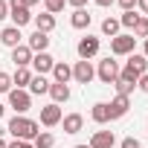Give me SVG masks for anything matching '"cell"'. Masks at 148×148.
<instances>
[{"mask_svg":"<svg viewBox=\"0 0 148 148\" xmlns=\"http://www.w3.org/2000/svg\"><path fill=\"white\" fill-rule=\"evenodd\" d=\"M9 134H12L15 139L32 142V139L41 134V125H38L35 119H29V116H15V119H9Z\"/></svg>","mask_w":148,"mask_h":148,"instance_id":"cell-1","label":"cell"},{"mask_svg":"<svg viewBox=\"0 0 148 148\" xmlns=\"http://www.w3.org/2000/svg\"><path fill=\"white\" fill-rule=\"evenodd\" d=\"M9 108H12L18 116H23V113L32 108V96H29V90H18V87H12V90H9Z\"/></svg>","mask_w":148,"mask_h":148,"instance_id":"cell-2","label":"cell"},{"mask_svg":"<svg viewBox=\"0 0 148 148\" xmlns=\"http://www.w3.org/2000/svg\"><path fill=\"white\" fill-rule=\"evenodd\" d=\"M119 70H122V67H119V61H113V58L108 55V58H102V61H99V70H96V76H99L105 84H113V82L119 79Z\"/></svg>","mask_w":148,"mask_h":148,"instance_id":"cell-3","label":"cell"},{"mask_svg":"<svg viewBox=\"0 0 148 148\" xmlns=\"http://www.w3.org/2000/svg\"><path fill=\"white\" fill-rule=\"evenodd\" d=\"M9 18H12V26H26L32 21V12L23 6V0H9Z\"/></svg>","mask_w":148,"mask_h":148,"instance_id":"cell-4","label":"cell"},{"mask_svg":"<svg viewBox=\"0 0 148 148\" xmlns=\"http://www.w3.org/2000/svg\"><path fill=\"white\" fill-rule=\"evenodd\" d=\"M134 44H136L134 35L119 32L116 38H110V52H113V55H131V52H134Z\"/></svg>","mask_w":148,"mask_h":148,"instance_id":"cell-5","label":"cell"},{"mask_svg":"<svg viewBox=\"0 0 148 148\" xmlns=\"http://www.w3.org/2000/svg\"><path fill=\"white\" fill-rule=\"evenodd\" d=\"M76 52H79V58H82V61H90L93 55H99V38L84 35V38L76 44Z\"/></svg>","mask_w":148,"mask_h":148,"instance_id":"cell-6","label":"cell"},{"mask_svg":"<svg viewBox=\"0 0 148 148\" xmlns=\"http://www.w3.org/2000/svg\"><path fill=\"white\" fill-rule=\"evenodd\" d=\"M73 79H76L79 84H90L96 79V70L90 61H76V67H73Z\"/></svg>","mask_w":148,"mask_h":148,"instance_id":"cell-7","label":"cell"},{"mask_svg":"<svg viewBox=\"0 0 148 148\" xmlns=\"http://www.w3.org/2000/svg\"><path fill=\"white\" fill-rule=\"evenodd\" d=\"M61 105H47V108H41V125L44 128H55V125H61Z\"/></svg>","mask_w":148,"mask_h":148,"instance_id":"cell-8","label":"cell"},{"mask_svg":"<svg viewBox=\"0 0 148 148\" xmlns=\"http://www.w3.org/2000/svg\"><path fill=\"white\" fill-rule=\"evenodd\" d=\"M32 67H35L38 76H47V73H52V67H55V58L49 52H35L32 55Z\"/></svg>","mask_w":148,"mask_h":148,"instance_id":"cell-9","label":"cell"},{"mask_svg":"<svg viewBox=\"0 0 148 148\" xmlns=\"http://www.w3.org/2000/svg\"><path fill=\"white\" fill-rule=\"evenodd\" d=\"M26 47L32 49V55H35V52H47V47H49V35H47V32H38V29H35V32L29 35Z\"/></svg>","mask_w":148,"mask_h":148,"instance_id":"cell-10","label":"cell"},{"mask_svg":"<svg viewBox=\"0 0 148 148\" xmlns=\"http://www.w3.org/2000/svg\"><path fill=\"white\" fill-rule=\"evenodd\" d=\"M131 108V99L128 96H116L113 102H108V110H110V119H122Z\"/></svg>","mask_w":148,"mask_h":148,"instance_id":"cell-11","label":"cell"},{"mask_svg":"<svg viewBox=\"0 0 148 148\" xmlns=\"http://www.w3.org/2000/svg\"><path fill=\"white\" fill-rule=\"evenodd\" d=\"M113 145H116L113 131H96L90 136V148H113Z\"/></svg>","mask_w":148,"mask_h":148,"instance_id":"cell-12","label":"cell"},{"mask_svg":"<svg viewBox=\"0 0 148 148\" xmlns=\"http://www.w3.org/2000/svg\"><path fill=\"white\" fill-rule=\"evenodd\" d=\"M61 125H64V134L73 136V134H79V131L84 128V116H82V113H67V116L61 119Z\"/></svg>","mask_w":148,"mask_h":148,"instance_id":"cell-13","label":"cell"},{"mask_svg":"<svg viewBox=\"0 0 148 148\" xmlns=\"http://www.w3.org/2000/svg\"><path fill=\"white\" fill-rule=\"evenodd\" d=\"M12 61H15V67H29L32 64V49L26 44H18L12 49Z\"/></svg>","mask_w":148,"mask_h":148,"instance_id":"cell-14","label":"cell"},{"mask_svg":"<svg viewBox=\"0 0 148 148\" xmlns=\"http://www.w3.org/2000/svg\"><path fill=\"white\" fill-rule=\"evenodd\" d=\"M52 79H55V84H67V82L73 79V67L64 64V61H55V67H52Z\"/></svg>","mask_w":148,"mask_h":148,"instance_id":"cell-15","label":"cell"},{"mask_svg":"<svg viewBox=\"0 0 148 148\" xmlns=\"http://www.w3.org/2000/svg\"><path fill=\"white\" fill-rule=\"evenodd\" d=\"M32 21H35V29H38V32H47V35H49V32L55 29V15H49V12H41V15H35Z\"/></svg>","mask_w":148,"mask_h":148,"instance_id":"cell-16","label":"cell"},{"mask_svg":"<svg viewBox=\"0 0 148 148\" xmlns=\"http://www.w3.org/2000/svg\"><path fill=\"white\" fill-rule=\"evenodd\" d=\"M21 38H23V35H21L18 26H6L3 32H0V44H6V47H12V49L21 44Z\"/></svg>","mask_w":148,"mask_h":148,"instance_id":"cell-17","label":"cell"},{"mask_svg":"<svg viewBox=\"0 0 148 148\" xmlns=\"http://www.w3.org/2000/svg\"><path fill=\"white\" fill-rule=\"evenodd\" d=\"M90 21H93V18H90V12H87V9H76V12L70 15L73 29H87V26H90Z\"/></svg>","mask_w":148,"mask_h":148,"instance_id":"cell-18","label":"cell"},{"mask_svg":"<svg viewBox=\"0 0 148 148\" xmlns=\"http://www.w3.org/2000/svg\"><path fill=\"white\" fill-rule=\"evenodd\" d=\"M49 96H52V105H64L67 99H70V87L67 84H49Z\"/></svg>","mask_w":148,"mask_h":148,"instance_id":"cell-19","label":"cell"},{"mask_svg":"<svg viewBox=\"0 0 148 148\" xmlns=\"http://www.w3.org/2000/svg\"><path fill=\"white\" fill-rule=\"evenodd\" d=\"M90 116H93V122H96V125H105V122H110L108 102H96V105H93V110H90Z\"/></svg>","mask_w":148,"mask_h":148,"instance_id":"cell-20","label":"cell"},{"mask_svg":"<svg viewBox=\"0 0 148 148\" xmlns=\"http://www.w3.org/2000/svg\"><path fill=\"white\" fill-rule=\"evenodd\" d=\"M29 82H32L29 67H18V73L12 76V84H18V90H26V87H29Z\"/></svg>","mask_w":148,"mask_h":148,"instance_id":"cell-21","label":"cell"},{"mask_svg":"<svg viewBox=\"0 0 148 148\" xmlns=\"http://www.w3.org/2000/svg\"><path fill=\"white\" fill-rule=\"evenodd\" d=\"M49 84H52V82H47L44 76H32V82H29V96H32V93H35V96L49 93Z\"/></svg>","mask_w":148,"mask_h":148,"instance_id":"cell-22","label":"cell"},{"mask_svg":"<svg viewBox=\"0 0 148 148\" xmlns=\"http://www.w3.org/2000/svg\"><path fill=\"white\" fill-rule=\"evenodd\" d=\"M102 35L116 38V35H119V18H105V21H102Z\"/></svg>","mask_w":148,"mask_h":148,"instance_id":"cell-23","label":"cell"},{"mask_svg":"<svg viewBox=\"0 0 148 148\" xmlns=\"http://www.w3.org/2000/svg\"><path fill=\"white\" fill-rule=\"evenodd\" d=\"M55 145V136L49 134V131H41L35 139H32V148H52Z\"/></svg>","mask_w":148,"mask_h":148,"instance_id":"cell-24","label":"cell"},{"mask_svg":"<svg viewBox=\"0 0 148 148\" xmlns=\"http://www.w3.org/2000/svg\"><path fill=\"white\" fill-rule=\"evenodd\" d=\"M113 87H116V96H131L136 84H134V82H128V79H116V82H113Z\"/></svg>","mask_w":148,"mask_h":148,"instance_id":"cell-25","label":"cell"},{"mask_svg":"<svg viewBox=\"0 0 148 148\" xmlns=\"http://www.w3.org/2000/svg\"><path fill=\"white\" fill-rule=\"evenodd\" d=\"M139 21V15L131 9V12H122V18H119V26H125V29H134V23Z\"/></svg>","mask_w":148,"mask_h":148,"instance_id":"cell-26","label":"cell"},{"mask_svg":"<svg viewBox=\"0 0 148 148\" xmlns=\"http://www.w3.org/2000/svg\"><path fill=\"white\" fill-rule=\"evenodd\" d=\"M134 35H136V38H142V41L148 38V18H142V15H139V21L134 23Z\"/></svg>","mask_w":148,"mask_h":148,"instance_id":"cell-27","label":"cell"},{"mask_svg":"<svg viewBox=\"0 0 148 148\" xmlns=\"http://www.w3.org/2000/svg\"><path fill=\"white\" fill-rule=\"evenodd\" d=\"M44 6H47V12H49V15H58V12H64L67 0H44Z\"/></svg>","mask_w":148,"mask_h":148,"instance_id":"cell-28","label":"cell"},{"mask_svg":"<svg viewBox=\"0 0 148 148\" xmlns=\"http://www.w3.org/2000/svg\"><path fill=\"white\" fill-rule=\"evenodd\" d=\"M9 90H12V76L0 70V93H9Z\"/></svg>","mask_w":148,"mask_h":148,"instance_id":"cell-29","label":"cell"},{"mask_svg":"<svg viewBox=\"0 0 148 148\" xmlns=\"http://www.w3.org/2000/svg\"><path fill=\"white\" fill-rule=\"evenodd\" d=\"M122 148H139V139L136 136H125L122 139Z\"/></svg>","mask_w":148,"mask_h":148,"instance_id":"cell-30","label":"cell"},{"mask_svg":"<svg viewBox=\"0 0 148 148\" xmlns=\"http://www.w3.org/2000/svg\"><path fill=\"white\" fill-rule=\"evenodd\" d=\"M136 87H139L142 93H148V73H145V76H139V79H136Z\"/></svg>","mask_w":148,"mask_h":148,"instance_id":"cell-31","label":"cell"},{"mask_svg":"<svg viewBox=\"0 0 148 148\" xmlns=\"http://www.w3.org/2000/svg\"><path fill=\"white\" fill-rule=\"evenodd\" d=\"M116 3L122 6V12H131V9L136 6V0H116Z\"/></svg>","mask_w":148,"mask_h":148,"instance_id":"cell-32","label":"cell"},{"mask_svg":"<svg viewBox=\"0 0 148 148\" xmlns=\"http://www.w3.org/2000/svg\"><path fill=\"white\" fill-rule=\"evenodd\" d=\"M6 148H32V142H23V139H15V142H9Z\"/></svg>","mask_w":148,"mask_h":148,"instance_id":"cell-33","label":"cell"},{"mask_svg":"<svg viewBox=\"0 0 148 148\" xmlns=\"http://www.w3.org/2000/svg\"><path fill=\"white\" fill-rule=\"evenodd\" d=\"M3 18H9V3H6V0H0V21H3Z\"/></svg>","mask_w":148,"mask_h":148,"instance_id":"cell-34","label":"cell"},{"mask_svg":"<svg viewBox=\"0 0 148 148\" xmlns=\"http://www.w3.org/2000/svg\"><path fill=\"white\" fill-rule=\"evenodd\" d=\"M136 6L142 9V18H148V0H136Z\"/></svg>","mask_w":148,"mask_h":148,"instance_id":"cell-35","label":"cell"},{"mask_svg":"<svg viewBox=\"0 0 148 148\" xmlns=\"http://www.w3.org/2000/svg\"><path fill=\"white\" fill-rule=\"evenodd\" d=\"M67 3H70V6H76V9H84V6H87V0H67Z\"/></svg>","mask_w":148,"mask_h":148,"instance_id":"cell-36","label":"cell"},{"mask_svg":"<svg viewBox=\"0 0 148 148\" xmlns=\"http://www.w3.org/2000/svg\"><path fill=\"white\" fill-rule=\"evenodd\" d=\"M93 3H96V6H102V9H108V6L113 3V0H93Z\"/></svg>","mask_w":148,"mask_h":148,"instance_id":"cell-37","label":"cell"},{"mask_svg":"<svg viewBox=\"0 0 148 148\" xmlns=\"http://www.w3.org/2000/svg\"><path fill=\"white\" fill-rule=\"evenodd\" d=\"M35 3H41V0H23V6L29 9V6H35Z\"/></svg>","mask_w":148,"mask_h":148,"instance_id":"cell-38","label":"cell"},{"mask_svg":"<svg viewBox=\"0 0 148 148\" xmlns=\"http://www.w3.org/2000/svg\"><path fill=\"white\" fill-rule=\"evenodd\" d=\"M142 55L148 58V38H145V44H142Z\"/></svg>","mask_w":148,"mask_h":148,"instance_id":"cell-39","label":"cell"},{"mask_svg":"<svg viewBox=\"0 0 148 148\" xmlns=\"http://www.w3.org/2000/svg\"><path fill=\"white\" fill-rule=\"evenodd\" d=\"M3 113H6V105H3V102H0V119H3Z\"/></svg>","mask_w":148,"mask_h":148,"instance_id":"cell-40","label":"cell"},{"mask_svg":"<svg viewBox=\"0 0 148 148\" xmlns=\"http://www.w3.org/2000/svg\"><path fill=\"white\" fill-rule=\"evenodd\" d=\"M0 148H6V139H3V136H0Z\"/></svg>","mask_w":148,"mask_h":148,"instance_id":"cell-41","label":"cell"},{"mask_svg":"<svg viewBox=\"0 0 148 148\" xmlns=\"http://www.w3.org/2000/svg\"><path fill=\"white\" fill-rule=\"evenodd\" d=\"M73 148H90V145H73Z\"/></svg>","mask_w":148,"mask_h":148,"instance_id":"cell-42","label":"cell"}]
</instances>
